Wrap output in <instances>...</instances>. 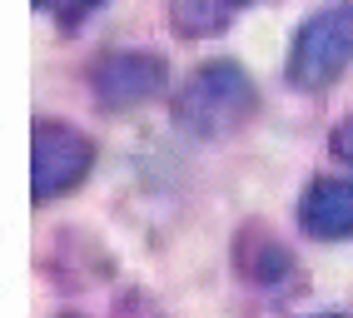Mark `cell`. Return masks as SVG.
I'll use <instances>...</instances> for the list:
<instances>
[{"label":"cell","instance_id":"1","mask_svg":"<svg viewBox=\"0 0 353 318\" xmlns=\"http://www.w3.org/2000/svg\"><path fill=\"white\" fill-rule=\"evenodd\" d=\"M259 109V89L239 60H204L170 100V115L194 140H224Z\"/></svg>","mask_w":353,"mask_h":318},{"label":"cell","instance_id":"2","mask_svg":"<svg viewBox=\"0 0 353 318\" xmlns=\"http://www.w3.org/2000/svg\"><path fill=\"white\" fill-rule=\"evenodd\" d=\"M348 65H353V0H339V6L314 10L294 30L284 75H289L294 89L319 95V89H328V85L343 80Z\"/></svg>","mask_w":353,"mask_h":318},{"label":"cell","instance_id":"3","mask_svg":"<svg viewBox=\"0 0 353 318\" xmlns=\"http://www.w3.org/2000/svg\"><path fill=\"white\" fill-rule=\"evenodd\" d=\"M95 169V145L65 120H35L30 129V194L35 204H50L70 194Z\"/></svg>","mask_w":353,"mask_h":318},{"label":"cell","instance_id":"4","mask_svg":"<svg viewBox=\"0 0 353 318\" xmlns=\"http://www.w3.org/2000/svg\"><path fill=\"white\" fill-rule=\"evenodd\" d=\"M170 85V65L145 50H110L90 65V95L105 115H125Z\"/></svg>","mask_w":353,"mask_h":318},{"label":"cell","instance_id":"5","mask_svg":"<svg viewBox=\"0 0 353 318\" xmlns=\"http://www.w3.org/2000/svg\"><path fill=\"white\" fill-rule=\"evenodd\" d=\"M299 229L309 239H353V179L319 174L299 199Z\"/></svg>","mask_w":353,"mask_h":318},{"label":"cell","instance_id":"6","mask_svg":"<svg viewBox=\"0 0 353 318\" xmlns=\"http://www.w3.org/2000/svg\"><path fill=\"white\" fill-rule=\"evenodd\" d=\"M234 268H239V279L244 284H259V288H279V284H289L294 279V254H289V244L279 239L269 224H244L239 234H234Z\"/></svg>","mask_w":353,"mask_h":318},{"label":"cell","instance_id":"7","mask_svg":"<svg viewBox=\"0 0 353 318\" xmlns=\"http://www.w3.org/2000/svg\"><path fill=\"white\" fill-rule=\"evenodd\" d=\"M249 0H164V20L174 25V35L184 40H204V35H219L224 25H234Z\"/></svg>","mask_w":353,"mask_h":318},{"label":"cell","instance_id":"8","mask_svg":"<svg viewBox=\"0 0 353 318\" xmlns=\"http://www.w3.org/2000/svg\"><path fill=\"white\" fill-rule=\"evenodd\" d=\"M328 149H334L339 165H348V169H353V115H343V120L334 125V134H328Z\"/></svg>","mask_w":353,"mask_h":318},{"label":"cell","instance_id":"9","mask_svg":"<svg viewBox=\"0 0 353 318\" xmlns=\"http://www.w3.org/2000/svg\"><path fill=\"white\" fill-rule=\"evenodd\" d=\"M100 6H105V0H70V6H55V10H60V25H65V30H75L80 20H85V15H95Z\"/></svg>","mask_w":353,"mask_h":318},{"label":"cell","instance_id":"10","mask_svg":"<svg viewBox=\"0 0 353 318\" xmlns=\"http://www.w3.org/2000/svg\"><path fill=\"white\" fill-rule=\"evenodd\" d=\"M114 318H159V308H154V304L145 299V293H130V299H120Z\"/></svg>","mask_w":353,"mask_h":318},{"label":"cell","instance_id":"11","mask_svg":"<svg viewBox=\"0 0 353 318\" xmlns=\"http://www.w3.org/2000/svg\"><path fill=\"white\" fill-rule=\"evenodd\" d=\"M30 6H35V10H50V6H55V0H30Z\"/></svg>","mask_w":353,"mask_h":318},{"label":"cell","instance_id":"12","mask_svg":"<svg viewBox=\"0 0 353 318\" xmlns=\"http://www.w3.org/2000/svg\"><path fill=\"white\" fill-rule=\"evenodd\" d=\"M309 318H343V313H309Z\"/></svg>","mask_w":353,"mask_h":318}]
</instances>
